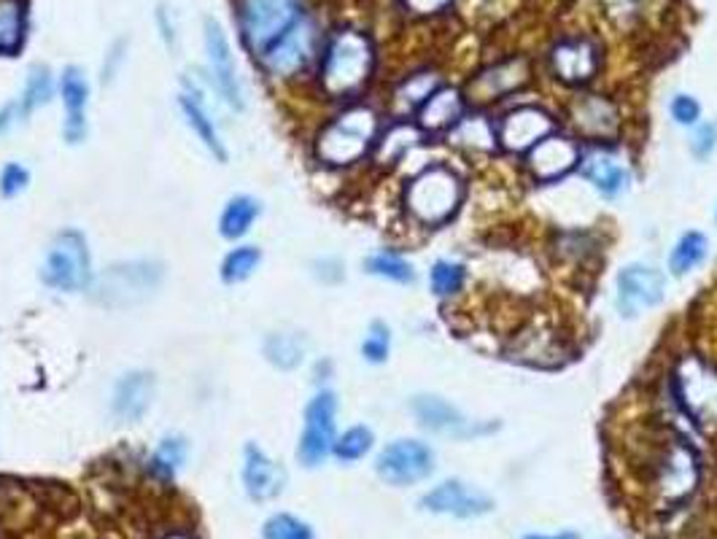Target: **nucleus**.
Here are the masks:
<instances>
[{"label": "nucleus", "instance_id": "nucleus-1", "mask_svg": "<svg viewBox=\"0 0 717 539\" xmlns=\"http://www.w3.org/2000/svg\"><path fill=\"white\" fill-rule=\"evenodd\" d=\"M701 482V456L685 437L669 431L653 445L645 461V486L660 510L679 507Z\"/></svg>", "mask_w": 717, "mask_h": 539}, {"label": "nucleus", "instance_id": "nucleus-2", "mask_svg": "<svg viewBox=\"0 0 717 539\" xmlns=\"http://www.w3.org/2000/svg\"><path fill=\"white\" fill-rule=\"evenodd\" d=\"M464 200V179L451 165H430L407 181L402 203L421 227H443L456 216Z\"/></svg>", "mask_w": 717, "mask_h": 539}, {"label": "nucleus", "instance_id": "nucleus-3", "mask_svg": "<svg viewBox=\"0 0 717 539\" xmlns=\"http://www.w3.org/2000/svg\"><path fill=\"white\" fill-rule=\"evenodd\" d=\"M373 41L358 30H340L326 43L324 60H321V90L330 98L356 95L373 77Z\"/></svg>", "mask_w": 717, "mask_h": 539}, {"label": "nucleus", "instance_id": "nucleus-4", "mask_svg": "<svg viewBox=\"0 0 717 539\" xmlns=\"http://www.w3.org/2000/svg\"><path fill=\"white\" fill-rule=\"evenodd\" d=\"M671 403L696 429L717 426V367L698 354L679 356L669 378Z\"/></svg>", "mask_w": 717, "mask_h": 539}, {"label": "nucleus", "instance_id": "nucleus-5", "mask_svg": "<svg viewBox=\"0 0 717 539\" xmlns=\"http://www.w3.org/2000/svg\"><path fill=\"white\" fill-rule=\"evenodd\" d=\"M377 141V114L373 109L354 105L343 111L335 122L321 130L316 141V156L324 165L345 167L362 160Z\"/></svg>", "mask_w": 717, "mask_h": 539}, {"label": "nucleus", "instance_id": "nucleus-6", "mask_svg": "<svg viewBox=\"0 0 717 539\" xmlns=\"http://www.w3.org/2000/svg\"><path fill=\"white\" fill-rule=\"evenodd\" d=\"M162 265L154 260H130L105 267L92 281V297L105 308H130L141 305L160 289Z\"/></svg>", "mask_w": 717, "mask_h": 539}, {"label": "nucleus", "instance_id": "nucleus-7", "mask_svg": "<svg viewBox=\"0 0 717 539\" xmlns=\"http://www.w3.org/2000/svg\"><path fill=\"white\" fill-rule=\"evenodd\" d=\"M43 286L54 292H81L92 284V256L79 230L57 232L41 265Z\"/></svg>", "mask_w": 717, "mask_h": 539}, {"label": "nucleus", "instance_id": "nucleus-8", "mask_svg": "<svg viewBox=\"0 0 717 539\" xmlns=\"http://www.w3.org/2000/svg\"><path fill=\"white\" fill-rule=\"evenodd\" d=\"M300 20V0H241V33L251 52L264 54Z\"/></svg>", "mask_w": 717, "mask_h": 539}, {"label": "nucleus", "instance_id": "nucleus-9", "mask_svg": "<svg viewBox=\"0 0 717 539\" xmlns=\"http://www.w3.org/2000/svg\"><path fill=\"white\" fill-rule=\"evenodd\" d=\"M337 440V397L330 388H321L316 397L305 405L302 435L297 445V459L302 467H321L335 450Z\"/></svg>", "mask_w": 717, "mask_h": 539}, {"label": "nucleus", "instance_id": "nucleus-10", "mask_svg": "<svg viewBox=\"0 0 717 539\" xmlns=\"http://www.w3.org/2000/svg\"><path fill=\"white\" fill-rule=\"evenodd\" d=\"M434 450L430 443L424 440H394L388 443L386 448L377 454L375 459V472L377 478L388 486L405 488V486H415V482L426 480L434 472Z\"/></svg>", "mask_w": 717, "mask_h": 539}, {"label": "nucleus", "instance_id": "nucleus-11", "mask_svg": "<svg viewBox=\"0 0 717 539\" xmlns=\"http://www.w3.org/2000/svg\"><path fill=\"white\" fill-rule=\"evenodd\" d=\"M666 297V278L658 267L645 262H632L615 278V308L623 318L658 308Z\"/></svg>", "mask_w": 717, "mask_h": 539}, {"label": "nucleus", "instance_id": "nucleus-12", "mask_svg": "<svg viewBox=\"0 0 717 539\" xmlns=\"http://www.w3.org/2000/svg\"><path fill=\"white\" fill-rule=\"evenodd\" d=\"M411 413L413 418L424 426L432 435H445V437H458V440H469V437H481L496 431V424H477L469 421L456 405H451L448 399L437 397V394H415L411 399Z\"/></svg>", "mask_w": 717, "mask_h": 539}, {"label": "nucleus", "instance_id": "nucleus-13", "mask_svg": "<svg viewBox=\"0 0 717 539\" xmlns=\"http://www.w3.org/2000/svg\"><path fill=\"white\" fill-rule=\"evenodd\" d=\"M313 52H316V24H313V20H307V17H300V20L262 54L264 71L273 79H292L311 62Z\"/></svg>", "mask_w": 717, "mask_h": 539}, {"label": "nucleus", "instance_id": "nucleus-14", "mask_svg": "<svg viewBox=\"0 0 717 539\" xmlns=\"http://www.w3.org/2000/svg\"><path fill=\"white\" fill-rule=\"evenodd\" d=\"M556 119L551 111L539 109V105H521L505 114L496 124V141L499 149L513 154H526L528 149L537 146L547 135L556 133Z\"/></svg>", "mask_w": 717, "mask_h": 539}, {"label": "nucleus", "instance_id": "nucleus-15", "mask_svg": "<svg viewBox=\"0 0 717 539\" xmlns=\"http://www.w3.org/2000/svg\"><path fill=\"white\" fill-rule=\"evenodd\" d=\"M205 54H208V71H211L213 84H216L219 95L224 98L226 105L235 111L245 109V92L243 81L238 77L235 58H232L230 41H226L222 24L213 17L205 20Z\"/></svg>", "mask_w": 717, "mask_h": 539}, {"label": "nucleus", "instance_id": "nucleus-16", "mask_svg": "<svg viewBox=\"0 0 717 539\" xmlns=\"http://www.w3.org/2000/svg\"><path fill=\"white\" fill-rule=\"evenodd\" d=\"M569 124L577 135L590 141L594 146L615 141L620 133V111L618 105L604 95H580L569 103Z\"/></svg>", "mask_w": 717, "mask_h": 539}, {"label": "nucleus", "instance_id": "nucleus-17", "mask_svg": "<svg viewBox=\"0 0 717 539\" xmlns=\"http://www.w3.org/2000/svg\"><path fill=\"white\" fill-rule=\"evenodd\" d=\"M421 507L432 516H451V518H481L494 510V499L481 488L469 486L464 480H445L434 486L421 497Z\"/></svg>", "mask_w": 717, "mask_h": 539}, {"label": "nucleus", "instance_id": "nucleus-18", "mask_svg": "<svg viewBox=\"0 0 717 539\" xmlns=\"http://www.w3.org/2000/svg\"><path fill=\"white\" fill-rule=\"evenodd\" d=\"M583 149L572 138L558 133L543 138L537 146H532L524 154L526 171L537 184H556L564 175L580 167Z\"/></svg>", "mask_w": 717, "mask_h": 539}, {"label": "nucleus", "instance_id": "nucleus-19", "mask_svg": "<svg viewBox=\"0 0 717 539\" xmlns=\"http://www.w3.org/2000/svg\"><path fill=\"white\" fill-rule=\"evenodd\" d=\"M551 73L566 87H583L602 71V49L590 39H564L551 49Z\"/></svg>", "mask_w": 717, "mask_h": 539}, {"label": "nucleus", "instance_id": "nucleus-20", "mask_svg": "<svg viewBox=\"0 0 717 539\" xmlns=\"http://www.w3.org/2000/svg\"><path fill=\"white\" fill-rule=\"evenodd\" d=\"M243 488L251 501H273L286 488V469L275 464L256 443H249L243 450Z\"/></svg>", "mask_w": 717, "mask_h": 539}, {"label": "nucleus", "instance_id": "nucleus-21", "mask_svg": "<svg viewBox=\"0 0 717 539\" xmlns=\"http://www.w3.org/2000/svg\"><path fill=\"white\" fill-rule=\"evenodd\" d=\"M532 79V68L524 58H509L494 65L483 68L475 79L469 81V98L475 103H491V100H502L513 95L515 90Z\"/></svg>", "mask_w": 717, "mask_h": 539}, {"label": "nucleus", "instance_id": "nucleus-22", "mask_svg": "<svg viewBox=\"0 0 717 539\" xmlns=\"http://www.w3.org/2000/svg\"><path fill=\"white\" fill-rule=\"evenodd\" d=\"M156 380L147 369H130L117 380L111 394V410L119 421H141L154 403Z\"/></svg>", "mask_w": 717, "mask_h": 539}, {"label": "nucleus", "instance_id": "nucleus-23", "mask_svg": "<svg viewBox=\"0 0 717 539\" xmlns=\"http://www.w3.org/2000/svg\"><path fill=\"white\" fill-rule=\"evenodd\" d=\"M509 356L534 367L562 365L566 356V340L556 329L547 327V324L545 327H528L513 340Z\"/></svg>", "mask_w": 717, "mask_h": 539}, {"label": "nucleus", "instance_id": "nucleus-24", "mask_svg": "<svg viewBox=\"0 0 717 539\" xmlns=\"http://www.w3.org/2000/svg\"><path fill=\"white\" fill-rule=\"evenodd\" d=\"M580 173L594 184V190L607 200L620 197V194L628 190V184H632L628 167L604 146H590V152L580 156Z\"/></svg>", "mask_w": 717, "mask_h": 539}, {"label": "nucleus", "instance_id": "nucleus-25", "mask_svg": "<svg viewBox=\"0 0 717 539\" xmlns=\"http://www.w3.org/2000/svg\"><path fill=\"white\" fill-rule=\"evenodd\" d=\"M418 128L424 133H445V130L456 128L464 119V92L456 90V87H440L434 95L426 100L418 109Z\"/></svg>", "mask_w": 717, "mask_h": 539}, {"label": "nucleus", "instance_id": "nucleus-26", "mask_svg": "<svg viewBox=\"0 0 717 539\" xmlns=\"http://www.w3.org/2000/svg\"><path fill=\"white\" fill-rule=\"evenodd\" d=\"M179 105H181V111H184V119H186L189 128H192V133L200 138V143H203L208 152H211V156H216L219 162H226V156L230 154H226V146L222 141V135H219L216 122H213V116H211V111H208L203 95H200V92L194 90L189 81H186V90L181 92Z\"/></svg>", "mask_w": 717, "mask_h": 539}, {"label": "nucleus", "instance_id": "nucleus-27", "mask_svg": "<svg viewBox=\"0 0 717 539\" xmlns=\"http://www.w3.org/2000/svg\"><path fill=\"white\" fill-rule=\"evenodd\" d=\"M264 359L270 362L281 373H292L297 369L307 356V337L302 332H273L264 340Z\"/></svg>", "mask_w": 717, "mask_h": 539}, {"label": "nucleus", "instance_id": "nucleus-28", "mask_svg": "<svg viewBox=\"0 0 717 539\" xmlns=\"http://www.w3.org/2000/svg\"><path fill=\"white\" fill-rule=\"evenodd\" d=\"M260 213V200L249 197V194H235V197L226 200L222 216H219V232H222V237H226V241H241L254 227Z\"/></svg>", "mask_w": 717, "mask_h": 539}, {"label": "nucleus", "instance_id": "nucleus-29", "mask_svg": "<svg viewBox=\"0 0 717 539\" xmlns=\"http://www.w3.org/2000/svg\"><path fill=\"white\" fill-rule=\"evenodd\" d=\"M421 138H424V130H421L418 124L396 122L394 128H388L386 133L375 141V146H373L375 160L381 162V165H396L402 156L411 154L413 149L418 146Z\"/></svg>", "mask_w": 717, "mask_h": 539}, {"label": "nucleus", "instance_id": "nucleus-30", "mask_svg": "<svg viewBox=\"0 0 717 539\" xmlns=\"http://www.w3.org/2000/svg\"><path fill=\"white\" fill-rule=\"evenodd\" d=\"M709 256V237L698 230H688L675 243V248L669 251V273L675 278H685L688 273H694L696 267H701Z\"/></svg>", "mask_w": 717, "mask_h": 539}, {"label": "nucleus", "instance_id": "nucleus-31", "mask_svg": "<svg viewBox=\"0 0 717 539\" xmlns=\"http://www.w3.org/2000/svg\"><path fill=\"white\" fill-rule=\"evenodd\" d=\"M451 143L467 152H496V124H491L486 116H464L456 128L451 130Z\"/></svg>", "mask_w": 717, "mask_h": 539}, {"label": "nucleus", "instance_id": "nucleus-32", "mask_svg": "<svg viewBox=\"0 0 717 539\" xmlns=\"http://www.w3.org/2000/svg\"><path fill=\"white\" fill-rule=\"evenodd\" d=\"M440 73L434 71H421V73H413V77H407L402 81L400 87H396L394 92V103H396V111L400 114H418L421 105L430 100L434 92L440 90Z\"/></svg>", "mask_w": 717, "mask_h": 539}, {"label": "nucleus", "instance_id": "nucleus-33", "mask_svg": "<svg viewBox=\"0 0 717 539\" xmlns=\"http://www.w3.org/2000/svg\"><path fill=\"white\" fill-rule=\"evenodd\" d=\"M189 454V445L181 435H165L156 443L149 459V472L160 480H173L181 472Z\"/></svg>", "mask_w": 717, "mask_h": 539}, {"label": "nucleus", "instance_id": "nucleus-34", "mask_svg": "<svg viewBox=\"0 0 717 539\" xmlns=\"http://www.w3.org/2000/svg\"><path fill=\"white\" fill-rule=\"evenodd\" d=\"M60 95L65 105V119H87V103H90V81L84 71L68 65L60 77Z\"/></svg>", "mask_w": 717, "mask_h": 539}, {"label": "nucleus", "instance_id": "nucleus-35", "mask_svg": "<svg viewBox=\"0 0 717 539\" xmlns=\"http://www.w3.org/2000/svg\"><path fill=\"white\" fill-rule=\"evenodd\" d=\"M364 270H367L370 275H375V278H383V281H392V284H413L415 281V270L411 262L405 260L402 254H396V251H377V254L367 256L364 260Z\"/></svg>", "mask_w": 717, "mask_h": 539}, {"label": "nucleus", "instance_id": "nucleus-36", "mask_svg": "<svg viewBox=\"0 0 717 539\" xmlns=\"http://www.w3.org/2000/svg\"><path fill=\"white\" fill-rule=\"evenodd\" d=\"M467 281V267L462 262L453 260H437L430 270V289L437 299H451L464 289Z\"/></svg>", "mask_w": 717, "mask_h": 539}, {"label": "nucleus", "instance_id": "nucleus-37", "mask_svg": "<svg viewBox=\"0 0 717 539\" xmlns=\"http://www.w3.org/2000/svg\"><path fill=\"white\" fill-rule=\"evenodd\" d=\"M54 98V79L52 71L47 65H33L28 73V81H24V90L19 95V103H22L24 114H33V111L49 105V100Z\"/></svg>", "mask_w": 717, "mask_h": 539}, {"label": "nucleus", "instance_id": "nucleus-38", "mask_svg": "<svg viewBox=\"0 0 717 539\" xmlns=\"http://www.w3.org/2000/svg\"><path fill=\"white\" fill-rule=\"evenodd\" d=\"M260 265H262V251L256 246L232 248L222 262V281L230 286L243 284V281H249L251 275L260 270Z\"/></svg>", "mask_w": 717, "mask_h": 539}, {"label": "nucleus", "instance_id": "nucleus-39", "mask_svg": "<svg viewBox=\"0 0 717 539\" xmlns=\"http://www.w3.org/2000/svg\"><path fill=\"white\" fill-rule=\"evenodd\" d=\"M375 445V435L370 426H351V429H345L343 435L335 440V450H332V456H335L337 461L343 464H354V461H362L364 456L373 450Z\"/></svg>", "mask_w": 717, "mask_h": 539}, {"label": "nucleus", "instance_id": "nucleus-40", "mask_svg": "<svg viewBox=\"0 0 717 539\" xmlns=\"http://www.w3.org/2000/svg\"><path fill=\"white\" fill-rule=\"evenodd\" d=\"M24 6L22 0H0V54L17 52L22 43Z\"/></svg>", "mask_w": 717, "mask_h": 539}, {"label": "nucleus", "instance_id": "nucleus-41", "mask_svg": "<svg viewBox=\"0 0 717 539\" xmlns=\"http://www.w3.org/2000/svg\"><path fill=\"white\" fill-rule=\"evenodd\" d=\"M264 539H316L311 526L297 516H289V512H275L264 520L262 526Z\"/></svg>", "mask_w": 717, "mask_h": 539}, {"label": "nucleus", "instance_id": "nucleus-42", "mask_svg": "<svg viewBox=\"0 0 717 539\" xmlns=\"http://www.w3.org/2000/svg\"><path fill=\"white\" fill-rule=\"evenodd\" d=\"M388 354H392V329H388V324L373 322L362 340L364 362L367 365H383L388 359Z\"/></svg>", "mask_w": 717, "mask_h": 539}, {"label": "nucleus", "instance_id": "nucleus-43", "mask_svg": "<svg viewBox=\"0 0 717 539\" xmlns=\"http://www.w3.org/2000/svg\"><path fill=\"white\" fill-rule=\"evenodd\" d=\"M30 186V171L24 165H19V162H9V165H3V171H0V197L11 200V197H19L24 190Z\"/></svg>", "mask_w": 717, "mask_h": 539}, {"label": "nucleus", "instance_id": "nucleus-44", "mask_svg": "<svg viewBox=\"0 0 717 539\" xmlns=\"http://www.w3.org/2000/svg\"><path fill=\"white\" fill-rule=\"evenodd\" d=\"M669 114L679 124V128H696V124L701 122V103H698L694 95H685V92H679V95L671 98Z\"/></svg>", "mask_w": 717, "mask_h": 539}, {"label": "nucleus", "instance_id": "nucleus-45", "mask_svg": "<svg viewBox=\"0 0 717 539\" xmlns=\"http://www.w3.org/2000/svg\"><path fill=\"white\" fill-rule=\"evenodd\" d=\"M717 149V124L715 122H698L690 135V154L696 160H709Z\"/></svg>", "mask_w": 717, "mask_h": 539}, {"label": "nucleus", "instance_id": "nucleus-46", "mask_svg": "<svg viewBox=\"0 0 717 539\" xmlns=\"http://www.w3.org/2000/svg\"><path fill=\"white\" fill-rule=\"evenodd\" d=\"M24 119H28V114H24V109H22V103H19V100H11V103H6L3 109H0V135H9L11 130H17L19 124L24 122Z\"/></svg>", "mask_w": 717, "mask_h": 539}, {"label": "nucleus", "instance_id": "nucleus-47", "mask_svg": "<svg viewBox=\"0 0 717 539\" xmlns=\"http://www.w3.org/2000/svg\"><path fill=\"white\" fill-rule=\"evenodd\" d=\"M313 275L321 281V284H340L343 281V262L340 260H319L313 262Z\"/></svg>", "mask_w": 717, "mask_h": 539}, {"label": "nucleus", "instance_id": "nucleus-48", "mask_svg": "<svg viewBox=\"0 0 717 539\" xmlns=\"http://www.w3.org/2000/svg\"><path fill=\"white\" fill-rule=\"evenodd\" d=\"M405 6L413 14H437L445 6H451V0H405Z\"/></svg>", "mask_w": 717, "mask_h": 539}, {"label": "nucleus", "instance_id": "nucleus-49", "mask_svg": "<svg viewBox=\"0 0 717 539\" xmlns=\"http://www.w3.org/2000/svg\"><path fill=\"white\" fill-rule=\"evenodd\" d=\"M156 22H160L162 39H165L168 47H175V24L168 22V11L165 9H160V14H156Z\"/></svg>", "mask_w": 717, "mask_h": 539}, {"label": "nucleus", "instance_id": "nucleus-50", "mask_svg": "<svg viewBox=\"0 0 717 539\" xmlns=\"http://www.w3.org/2000/svg\"><path fill=\"white\" fill-rule=\"evenodd\" d=\"M122 49H124V41H119L117 47H113L109 62H105V65H103V81L105 79H113V71H117V65H119V62H122Z\"/></svg>", "mask_w": 717, "mask_h": 539}, {"label": "nucleus", "instance_id": "nucleus-51", "mask_svg": "<svg viewBox=\"0 0 717 539\" xmlns=\"http://www.w3.org/2000/svg\"><path fill=\"white\" fill-rule=\"evenodd\" d=\"M524 539H580V535H575V531H564V535H556V537H543V535H528Z\"/></svg>", "mask_w": 717, "mask_h": 539}, {"label": "nucleus", "instance_id": "nucleus-52", "mask_svg": "<svg viewBox=\"0 0 717 539\" xmlns=\"http://www.w3.org/2000/svg\"><path fill=\"white\" fill-rule=\"evenodd\" d=\"M165 539H192L189 535H181V531H175V535H168Z\"/></svg>", "mask_w": 717, "mask_h": 539}, {"label": "nucleus", "instance_id": "nucleus-53", "mask_svg": "<svg viewBox=\"0 0 717 539\" xmlns=\"http://www.w3.org/2000/svg\"><path fill=\"white\" fill-rule=\"evenodd\" d=\"M715 218H717V211H715Z\"/></svg>", "mask_w": 717, "mask_h": 539}]
</instances>
